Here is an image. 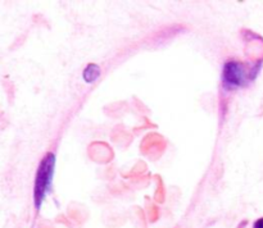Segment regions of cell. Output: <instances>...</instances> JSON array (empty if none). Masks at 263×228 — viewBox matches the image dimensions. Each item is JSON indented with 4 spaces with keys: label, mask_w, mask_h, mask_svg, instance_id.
<instances>
[{
    "label": "cell",
    "mask_w": 263,
    "mask_h": 228,
    "mask_svg": "<svg viewBox=\"0 0 263 228\" xmlns=\"http://www.w3.org/2000/svg\"><path fill=\"white\" fill-rule=\"evenodd\" d=\"M262 61L263 60L247 64L235 59L226 60L222 67V73H221V87L223 91L230 94L253 81L261 69Z\"/></svg>",
    "instance_id": "cell-1"
},
{
    "label": "cell",
    "mask_w": 263,
    "mask_h": 228,
    "mask_svg": "<svg viewBox=\"0 0 263 228\" xmlns=\"http://www.w3.org/2000/svg\"><path fill=\"white\" fill-rule=\"evenodd\" d=\"M54 169H55V154L53 151H48L40 159L36 168L35 181H33V208L39 212L45 200L46 195L49 194L54 177Z\"/></svg>",
    "instance_id": "cell-2"
},
{
    "label": "cell",
    "mask_w": 263,
    "mask_h": 228,
    "mask_svg": "<svg viewBox=\"0 0 263 228\" xmlns=\"http://www.w3.org/2000/svg\"><path fill=\"white\" fill-rule=\"evenodd\" d=\"M100 73H102V69L98 64L95 63H89L82 71V78L87 82V84H91V82H95L98 78H99Z\"/></svg>",
    "instance_id": "cell-3"
},
{
    "label": "cell",
    "mask_w": 263,
    "mask_h": 228,
    "mask_svg": "<svg viewBox=\"0 0 263 228\" xmlns=\"http://www.w3.org/2000/svg\"><path fill=\"white\" fill-rule=\"evenodd\" d=\"M253 228H263V217L258 218V219L253 223Z\"/></svg>",
    "instance_id": "cell-4"
}]
</instances>
